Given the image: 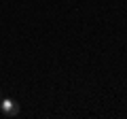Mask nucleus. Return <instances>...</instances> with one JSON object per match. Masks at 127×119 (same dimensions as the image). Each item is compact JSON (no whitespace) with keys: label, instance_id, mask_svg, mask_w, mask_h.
Here are the masks:
<instances>
[{"label":"nucleus","instance_id":"1","mask_svg":"<svg viewBox=\"0 0 127 119\" xmlns=\"http://www.w3.org/2000/svg\"><path fill=\"white\" fill-rule=\"evenodd\" d=\"M0 113H4L6 117H17L19 115V104L13 98H4V100H0Z\"/></svg>","mask_w":127,"mask_h":119},{"label":"nucleus","instance_id":"2","mask_svg":"<svg viewBox=\"0 0 127 119\" xmlns=\"http://www.w3.org/2000/svg\"><path fill=\"white\" fill-rule=\"evenodd\" d=\"M0 96H2V94H0Z\"/></svg>","mask_w":127,"mask_h":119}]
</instances>
